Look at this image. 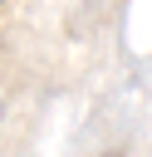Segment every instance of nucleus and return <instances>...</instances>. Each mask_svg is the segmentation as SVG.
<instances>
[]
</instances>
